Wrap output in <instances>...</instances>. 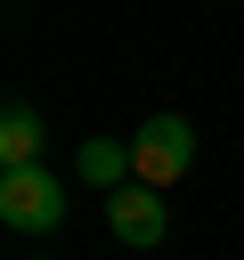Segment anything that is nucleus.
<instances>
[{"label": "nucleus", "instance_id": "f257e3e1", "mask_svg": "<svg viewBox=\"0 0 244 260\" xmlns=\"http://www.w3.org/2000/svg\"><path fill=\"white\" fill-rule=\"evenodd\" d=\"M130 162H138L146 187H179L187 162H195V122H187V114H146V122L130 130Z\"/></svg>", "mask_w": 244, "mask_h": 260}, {"label": "nucleus", "instance_id": "f03ea898", "mask_svg": "<svg viewBox=\"0 0 244 260\" xmlns=\"http://www.w3.org/2000/svg\"><path fill=\"white\" fill-rule=\"evenodd\" d=\"M0 219H8L16 236H49V228L65 219V187L49 179V162H33V171H0Z\"/></svg>", "mask_w": 244, "mask_h": 260}, {"label": "nucleus", "instance_id": "7ed1b4c3", "mask_svg": "<svg viewBox=\"0 0 244 260\" xmlns=\"http://www.w3.org/2000/svg\"><path fill=\"white\" fill-rule=\"evenodd\" d=\"M106 228L130 244V252H155L163 236H171V211H163V187H146V179H130V187H114L106 195Z\"/></svg>", "mask_w": 244, "mask_h": 260}, {"label": "nucleus", "instance_id": "20e7f679", "mask_svg": "<svg viewBox=\"0 0 244 260\" xmlns=\"http://www.w3.org/2000/svg\"><path fill=\"white\" fill-rule=\"evenodd\" d=\"M73 171H81L98 195H114V187H130V179H138V162H130V138H81Z\"/></svg>", "mask_w": 244, "mask_h": 260}, {"label": "nucleus", "instance_id": "39448f33", "mask_svg": "<svg viewBox=\"0 0 244 260\" xmlns=\"http://www.w3.org/2000/svg\"><path fill=\"white\" fill-rule=\"evenodd\" d=\"M41 146H49V122H41L33 106H8V114H0V171H33Z\"/></svg>", "mask_w": 244, "mask_h": 260}]
</instances>
